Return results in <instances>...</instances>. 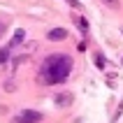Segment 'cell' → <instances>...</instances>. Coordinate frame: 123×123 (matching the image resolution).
<instances>
[{"label":"cell","mask_w":123,"mask_h":123,"mask_svg":"<svg viewBox=\"0 0 123 123\" xmlns=\"http://www.w3.org/2000/svg\"><path fill=\"white\" fill-rule=\"evenodd\" d=\"M23 40H26V30H16V35L12 37V47H16V44H21Z\"/></svg>","instance_id":"cell-5"},{"label":"cell","mask_w":123,"mask_h":123,"mask_svg":"<svg viewBox=\"0 0 123 123\" xmlns=\"http://www.w3.org/2000/svg\"><path fill=\"white\" fill-rule=\"evenodd\" d=\"M105 5H109L111 9H118V7H121V2H118V0H102Z\"/></svg>","instance_id":"cell-9"},{"label":"cell","mask_w":123,"mask_h":123,"mask_svg":"<svg viewBox=\"0 0 123 123\" xmlns=\"http://www.w3.org/2000/svg\"><path fill=\"white\" fill-rule=\"evenodd\" d=\"M65 37H68V30L65 28H51L47 33V40H51V42H63Z\"/></svg>","instance_id":"cell-3"},{"label":"cell","mask_w":123,"mask_h":123,"mask_svg":"<svg viewBox=\"0 0 123 123\" xmlns=\"http://www.w3.org/2000/svg\"><path fill=\"white\" fill-rule=\"evenodd\" d=\"M12 123H30V121H28V118H23V116L19 114V116H14V118H12Z\"/></svg>","instance_id":"cell-10"},{"label":"cell","mask_w":123,"mask_h":123,"mask_svg":"<svg viewBox=\"0 0 123 123\" xmlns=\"http://www.w3.org/2000/svg\"><path fill=\"white\" fill-rule=\"evenodd\" d=\"M68 2H70L72 7H77V9H81V2H79V0H68Z\"/></svg>","instance_id":"cell-11"},{"label":"cell","mask_w":123,"mask_h":123,"mask_svg":"<svg viewBox=\"0 0 123 123\" xmlns=\"http://www.w3.org/2000/svg\"><path fill=\"white\" fill-rule=\"evenodd\" d=\"M77 26L81 28V33H84V35L88 33V23H86V19H84V16H77Z\"/></svg>","instance_id":"cell-6"},{"label":"cell","mask_w":123,"mask_h":123,"mask_svg":"<svg viewBox=\"0 0 123 123\" xmlns=\"http://www.w3.org/2000/svg\"><path fill=\"white\" fill-rule=\"evenodd\" d=\"M21 116L23 118H28L30 123H37L42 118V114H37V111H30V109H26V111H21Z\"/></svg>","instance_id":"cell-4"},{"label":"cell","mask_w":123,"mask_h":123,"mask_svg":"<svg viewBox=\"0 0 123 123\" xmlns=\"http://www.w3.org/2000/svg\"><path fill=\"white\" fill-rule=\"evenodd\" d=\"M9 61V49H0V63Z\"/></svg>","instance_id":"cell-7"},{"label":"cell","mask_w":123,"mask_h":123,"mask_svg":"<svg viewBox=\"0 0 123 123\" xmlns=\"http://www.w3.org/2000/svg\"><path fill=\"white\" fill-rule=\"evenodd\" d=\"M95 63L100 65V68H105V58H102V56H95Z\"/></svg>","instance_id":"cell-12"},{"label":"cell","mask_w":123,"mask_h":123,"mask_svg":"<svg viewBox=\"0 0 123 123\" xmlns=\"http://www.w3.org/2000/svg\"><path fill=\"white\" fill-rule=\"evenodd\" d=\"M70 72H72V58L63 56V54H56V56H49L47 61L42 63L40 79L44 84H61L70 77Z\"/></svg>","instance_id":"cell-1"},{"label":"cell","mask_w":123,"mask_h":123,"mask_svg":"<svg viewBox=\"0 0 123 123\" xmlns=\"http://www.w3.org/2000/svg\"><path fill=\"white\" fill-rule=\"evenodd\" d=\"M2 30H5V23H2V21H0V37H2V35H5V33H2Z\"/></svg>","instance_id":"cell-13"},{"label":"cell","mask_w":123,"mask_h":123,"mask_svg":"<svg viewBox=\"0 0 123 123\" xmlns=\"http://www.w3.org/2000/svg\"><path fill=\"white\" fill-rule=\"evenodd\" d=\"M5 91H7V93H14V91H16V84H14L12 79H9V81H5Z\"/></svg>","instance_id":"cell-8"},{"label":"cell","mask_w":123,"mask_h":123,"mask_svg":"<svg viewBox=\"0 0 123 123\" xmlns=\"http://www.w3.org/2000/svg\"><path fill=\"white\" fill-rule=\"evenodd\" d=\"M54 105L56 107H72V93H68V91L56 93L54 95Z\"/></svg>","instance_id":"cell-2"}]
</instances>
